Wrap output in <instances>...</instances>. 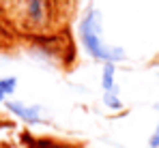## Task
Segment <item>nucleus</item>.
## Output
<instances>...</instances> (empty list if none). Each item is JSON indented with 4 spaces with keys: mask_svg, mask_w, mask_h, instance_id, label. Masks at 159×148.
Masks as SVG:
<instances>
[{
    "mask_svg": "<svg viewBox=\"0 0 159 148\" xmlns=\"http://www.w3.org/2000/svg\"><path fill=\"white\" fill-rule=\"evenodd\" d=\"M116 65L114 62H103L101 65V90L110 92L116 90Z\"/></svg>",
    "mask_w": 159,
    "mask_h": 148,
    "instance_id": "obj_4",
    "label": "nucleus"
},
{
    "mask_svg": "<svg viewBox=\"0 0 159 148\" xmlns=\"http://www.w3.org/2000/svg\"><path fill=\"white\" fill-rule=\"evenodd\" d=\"M7 2H9V0H0V13H4V9H7Z\"/></svg>",
    "mask_w": 159,
    "mask_h": 148,
    "instance_id": "obj_8",
    "label": "nucleus"
},
{
    "mask_svg": "<svg viewBox=\"0 0 159 148\" xmlns=\"http://www.w3.org/2000/svg\"><path fill=\"white\" fill-rule=\"evenodd\" d=\"M15 88H17V77L15 75L0 77V103L11 101V95L15 92Z\"/></svg>",
    "mask_w": 159,
    "mask_h": 148,
    "instance_id": "obj_5",
    "label": "nucleus"
},
{
    "mask_svg": "<svg viewBox=\"0 0 159 148\" xmlns=\"http://www.w3.org/2000/svg\"><path fill=\"white\" fill-rule=\"evenodd\" d=\"M7 112L11 116H15L17 120H22L24 124H43L45 123V116H43V110L39 105H28L24 101H7Z\"/></svg>",
    "mask_w": 159,
    "mask_h": 148,
    "instance_id": "obj_3",
    "label": "nucleus"
},
{
    "mask_svg": "<svg viewBox=\"0 0 159 148\" xmlns=\"http://www.w3.org/2000/svg\"><path fill=\"white\" fill-rule=\"evenodd\" d=\"M148 148H159V123L155 127V131L151 133V137H148Z\"/></svg>",
    "mask_w": 159,
    "mask_h": 148,
    "instance_id": "obj_7",
    "label": "nucleus"
},
{
    "mask_svg": "<svg viewBox=\"0 0 159 148\" xmlns=\"http://www.w3.org/2000/svg\"><path fill=\"white\" fill-rule=\"evenodd\" d=\"M78 37L84 52L95 60V62H125L127 60V52L123 47H114V45H107L103 43V37H101V17H99V11L95 7H88V11L82 15L78 24Z\"/></svg>",
    "mask_w": 159,
    "mask_h": 148,
    "instance_id": "obj_2",
    "label": "nucleus"
},
{
    "mask_svg": "<svg viewBox=\"0 0 159 148\" xmlns=\"http://www.w3.org/2000/svg\"><path fill=\"white\" fill-rule=\"evenodd\" d=\"M103 105L112 112H118L123 110V99L118 95V88L116 90H110V92H103Z\"/></svg>",
    "mask_w": 159,
    "mask_h": 148,
    "instance_id": "obj_6",
    "label": "nucleus"
},
{
    "mask_svg": "<svg viewBox=\"0 0 159 148\" xmlns=\"http://www.w3.org/2000/svg\"><path fill=\"white\" fill-rule=\"evenodd\" d=\"M58 0H9L4 13L15 28L32 37L52 34L58 22Z\"/></svg>",
    "mask_w": 159,
    "mask_h": 148,
    "instance_id": "obj_1",
    "label": "nucleus"
},
{
    "mask_svg": "<svg viewBox=\"0 0 159 148\" xmlns=\"http://www.w3.org/2000/svg\"><path fill=\"white\" fill-rule=\"evenodd\" d=\"M2 39H7V30L0 26V41H2Z\"/></svg>",
    "mask_w": 159,
    "mask_h": 148,
    "instance_id": "obj_9",
    "label": "nucleus"
}]
</instances>
